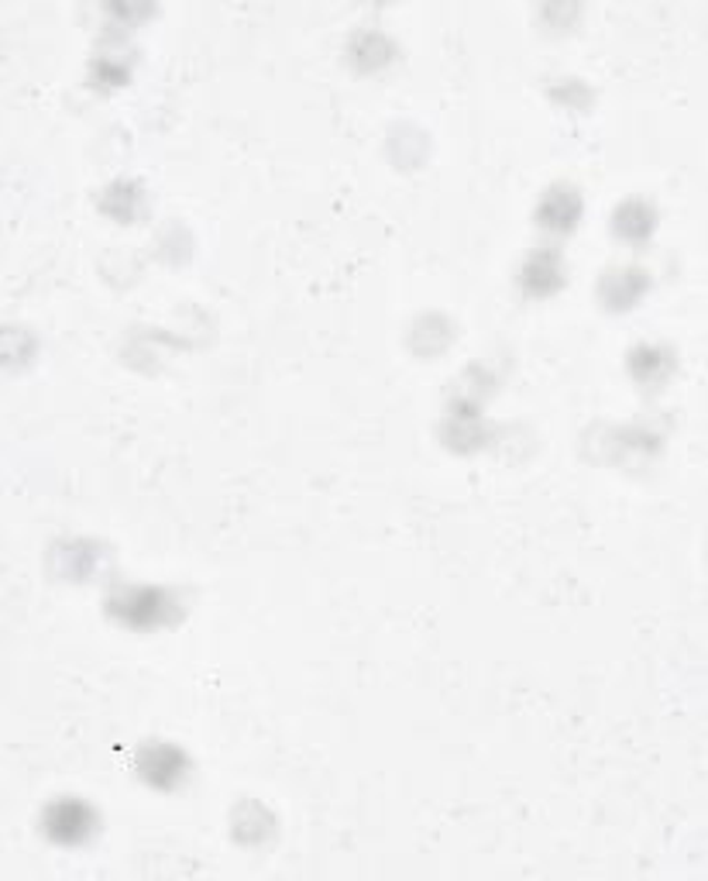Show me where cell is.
I'll list each match as a JSON object with an SVG mask.
<instances>
[{
    "label": "cell",
    "instance_id": "2",
    "mask_svg": "<svg viewBox=\"0 0 708 881\" xmlns=\"http://www.w3.org/2000/svg\"><path fill=\"white\" fill-rule=\"evenodd\" d=\"M97 830V813L77 795H62L46 805L42 813V833L59 843V848H80Z\"/></svg>",
    "mask_w": 708,
    "mask_h": 881
},
{
    "label": "cell",
    "instance_id": "7",
    "mask_svg": "<svg viewBox=\"0 0 708 881\" xmlns=\"http://www.w3.org/2000/svg\"><path fill=\"white\" fill-rule=\"evenodd\" d=\"M670 369H675V355H670L664 345H637V348L629 352V373H632V379H640L647 386L664 383Z\"/></svg>",
    "mask_w": 708,
    "mask_h": 881
},
{
    "label": "cell",
    "instance_id": "8",
    "mask_svg": "<svg viewBox=\"0 0 708 881\" xmlns=\"http://www.w3.org/2000/svg\"><path fill=\"white\" fill-rule=\"evenodd\" d=\"M654 220H657V214H654V207L647 204V200H622L619 204V210H616V217H612V228H616V235L619 238H626V241H644V238H650V231H654Z\"/></svg>",
    "mask_w": 708,
    "mask_h": 881
},
{
    "label": "cell",
    "instance_id": "5",
    "mask_svg": "<svg viewBox=\"0 0 708 881\" xmlns=\"http://www.w3.org/2000/svg\"><path fill=\"white\" fill-rule=\"evenodd\" d=\"M561 279H565V266H561V255L554 248L530 251L523 269H519V283H523V289L534 293V297H547V293L561 286Z\"/></svg>",
    "mask_w": 708,
    "mask_h": 881
},
{
    "label": "cell",
    "instance_id": "4",
    "mask_svg": "<svg viewBox=\"0 0 708 881\" xmlns=\"http://www.w3.org/2000/svg\"><path fill=\"white\" fill-rule=\"evenodd\" d=\"M581 217V194L571 182H554L537 207V220L547 231H571Z\"/></svg>",
    "mask_w": 708,
    "mask_h": 881
},
{
    "label": "cell",
    "instance_id": "11",
    "mask_svg": "<svg viewBox=\"0 0 708 881\" xmlns=\"http://www.w3.org/2000/svg\"><path fill=\"white\" fill-rule=\"evenodd\" d=\"M100 207H103L110 217L131 220V217L141 210V187H138V182H131V179L110 182V187L103 190V197H100Z\"/></svg>",
    "mask_w": 708,
    "mask_h": 881
},
{
    "label": "cell",
    "instance_id": "3",
    "mask_svg": "<svg viewBox=\"0 0 708 881\" xmlns=\"http://www.w3.org/2000/svg\"><path fill=\"white\" fill-rule=\"evenodd\" d=\"M138 775L152 785V789H176L186 775H190V758H186V751L172 741H148L141 744L138 758Z\"/></svg>",
    "mask_w": 708,
    "mask_h": 881
},
{
    "label": "cell",
    "instance_id": "6",
    "mask_svg": "<svg viewBox=\"0 0 708 881\" xmlns=\"http://www.w3.org/2000/svg\"><path fill=\"white\" fill-rule=\"evenodd\" d=\"M647 269L640 266H622V269H609L602 279H599V297L606 300V307L612 310H622V307H632L640 300V293L647 289Z\"/></svg>",
    "mask_w": 708,
    "mask_h": 881
},
{
    "label": "cell",
    "instance_id": "10",
    "mask_svg": "<svg viewBox=\"0 0 708 881\" xmlns=\"http://www.w3.org/2000/svg\"><path fill=\"white\" fill-rule=\"evenodd\" d=\"M56 565L66 578H87L97 568V551L87 541H62L56 544Z\"/></svg>",
    "mask_w": 708,
    "mask_h": 881
},
{
    "label": "cell",
    "instance_id": "1",
    "mask_svg": "<svg viewBox=\"0 0 708 881\" xmlns=\"http://www.w3.org/2000/svg\"><path fill=\"white\" fill-rule=\"evenodd\" d=\"M107 613L121 620L124 627L148 631V627H159V623H169L176 613V603L166 590H159V585H124V590H118L107 600Z\"/></svg>",
    "mask_w": 708,
    "mask_h": 881
},
{
    "label": "cell",
    "instance_id": "12",
    "mask_svg": "<svg viewBox=\"0 0 708 881\" xmlns=\"http://www.w3.org/2000/svg\"><path fill=\"white\" fill-rule=\"evenodd\" d=\"M90 77L97 83H124L128 80V62H118L114 56H97L90 62Z\"/></svg>",
    "mask_w": 708,
    "mask_h": 881
},
{
    "label": "cell",
    "instance_id": "9",
    "mask_svg": "<svg viewBox=\"0 0 708 881\" xmlns=\"http://www.w3.org/2000/svg\"><path fill=\"white\" fill-rule=\"evenodd\" d=\"M348 52H351V59H355L361 69H376V66L389 62V56H392V39H389L386 31H379V28H358V31L351 34V42H348Z\"/></svg>",
    "mask_w": 708,
    "mask_h": 881
}]
</instances>
